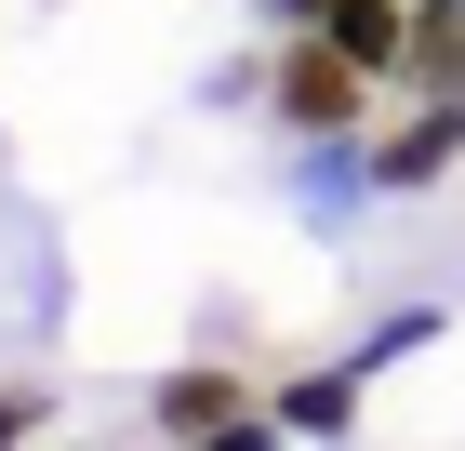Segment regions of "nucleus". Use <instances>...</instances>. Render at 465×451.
Returning a JSON list of instances; mask_svg holds the SVG:
<instances>
[{"instance_id": "obj_1", "label": "nucleus", "mask_w": 465, "mask_h": 451, "mask_svg": "<svg viewBox=\"0 0 465 451\" xmlns=\"http://www.w3.org/2000/svg\"><path fill=\"white\" fill-rule=\"evenodd\" d=\"M359 106H372V67H359L346 40H292V54H280V120H306V133H359Z\"/></svg>"}, {"instance_id": "obj_2", "label": "nucleus", "mask_w": 465, "mask_h": 451, "mask_svg": "<svg viewBox=\"0 0 465 451\" xmlns=\"http://www.w3.org/2000/svg\"><path fill=\"white\" fill-rule=\"evenodd\" d=\"M452 146H465V93H439L399 146H372V186H439V173H452Z\"/></svg>"}, {"instance_id": "obj_3", "label": "nucleus", "mask_w": 465, "mask_h": 451, "mask_svg": "<svg viewBox=\"0 0 465 451\" xmlns=\"http://www.w3.org/2000/svg\"><path fill=\"white\" fill-rule=\"evenodd\" d=\"M160 425L173 438H226V425H252V385L240 372H173L160 385Z\"/></svg>"}, {"instance_id": "obj_4", "label": "nucleus", "mask_w": 465, "mask_h": 451, "mask_svg": "<svg viewBox=\"0 0 465 451\" xmlns=\"http://www.w3.org/2000/svg\"><path fill=\"white\" fill-rule=\"evenodd\" d=\"M320 40H346L359 67L386 80L399 54H412V14H399V0H320Z\"/></svg>"}, {"instance_id": "obj_5", "label": "nucleus", "mask_w": 465, "mask_h": 451, "mask_svg": "<svg viewBox=\"0 0 465 451\" xmlns=\"http://www.w3.org/2000/svg\"><path fill=\"white\" fill-rule=\"evenodd\" d=\"M399 67H426L439 93H465V0H426V14H412V54H399Z\"/></svg>"}, {"instance_id": "obj_6", "label": "nucleus", "mask_w": 465, "mask_h": 451, "mask_svg": "<svg viewBox=\"0 0 465 451\" xmlns=\"http://www.w3.org/2000/svg\"><path fill=\"white\" fill-rule=\"evenodd\" d=\"M27 425H40V398H14V385H0V438H27Z\"/></svg>"}]
</instances>
